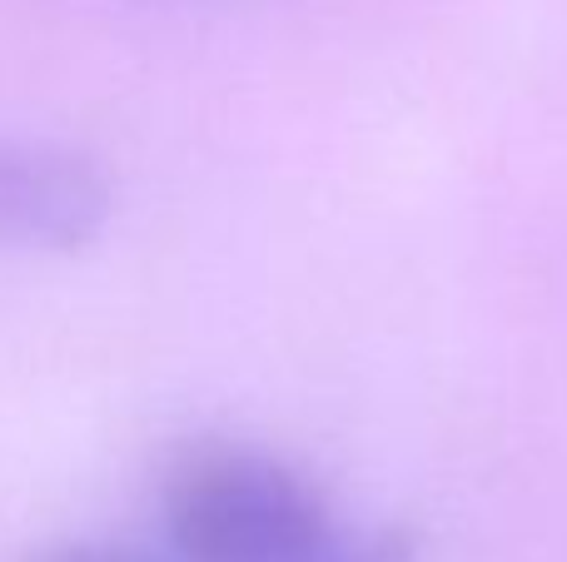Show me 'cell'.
I'll use <instances>...</instances> for the list:
<instances>
[{"mask_svg":"<svg viewBox=\"0 0 567 562\" xmlns=\"http://www.w3.org/2000/svg\"><path fill=\"white\" fill-rule=\"evenodd\" d=\"M159 518L175 562H329L353 538L313 478L255 444H189Z\"/></svg>","mask_w":567,"mask_h":562,"instance_id":"1","label":"cell"},{"mask_svg":"<svg viewBox=\"0 0 567 562\" xmlns=\"http://www.w3.org/2000/svg\"><path fill=\"white\" fill-rule=\"evenodd\" d=\"M115 219L105 159L70 139L0 129V249L70 259Z\"/></svg>","mask_w":567,"mask_h":562,"instance_id":"2","label":"cell"},{"mask_svg":"<svg viewBox=\"0 0 567 562\" xmlns=\"http://www.w3.org/2000/svg\"><path fill=\"white\" fill-rule=\"evenodd\" d=\"M20 562H175L145 553V548H125V543H95V538H65V543H45L35 553H25Z\"/></svg>","mask_w":567,"mask_h":562,"instance_id":"3","label":"cell"},{"mask_svg":"<svg viewBox=\"0 0 567 562\" xmlns=\"http://www.w3.org/2000/svg\"><path fill=\"white\" fill-rule=\"evenodd\" d=\"M329 562H413V543L399 528H353V538Z\"/></svg>","mask_w":567,"mask_h":562,"instance_id":"4","label":"cell"}]
</instances>
